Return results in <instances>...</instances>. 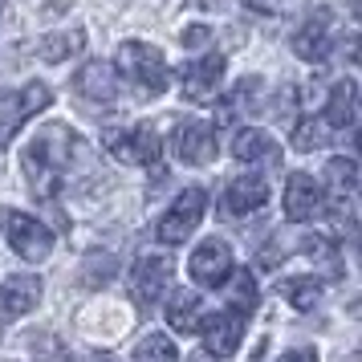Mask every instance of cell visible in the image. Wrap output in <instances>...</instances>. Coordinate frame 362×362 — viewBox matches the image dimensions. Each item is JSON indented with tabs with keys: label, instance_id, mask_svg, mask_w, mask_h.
Instances as JSON below:
<instances>
[{
	"label": "cell",
	"instance_id": "obj_17",
	"mask_svg": "<svg viewBox=\"0 0 362 362\" xmlns=\"http://www.w3.org/2000/svg\"><path fill=\"white\" fill-rule=\"evenodd\" d=\"M204 350L208 354H216V358H228L232 350L240 346V338H245V317L240 313H212V317H204Z\"/></svg>",
	"mask_w": 362,
	"mask_h": 362
},
{
	"label": "cell",
	"instance_id": "obj_29",
	"mask_svg": "<svg viewBox=\"0 0 362 362\" xmlns=\"http://www.w3.org/2000/svg\"><path fill=\"white\" fill-rule=\"evenodd\" d=\"M248 86H252V78H248V82H240L236 86V94H232V98H245V90ZM240 106H245V102H224V118H232L236 115V110H240Z\"/></svg>",
	"mask_w": 362,
	"mask_h": 362
},
{
	"label": "cell",
	"instance_id": "obj_21",
	"mask_svg": "<svg viewBox=\"0 0 362 362\" xmlns=\"http://www.w3.org/2000/svg\"><path fill=\"white\" fill-rule=\"evenodd\" d=\"M334 127H329L322 115H305V118H297L293 122V147L297 151H322V147H329V139H334Z\"/></svg>",
	"mask_w": 362,
	"mask_h": 362
},
{
	"label": "cell",
	"instance_id": "obj_8",
	"mask_svg": "<svg viewBox=\"0 0 362 362\" xmlns=\"http://www.w3.org/2000/svg\"><path fill=\"white\" fill-rule=\"evenodd\" d=\"M167 281H171V261L167 257H139L131 269V301L139 305V313H147L159 305Z\"/></svg>",
	"mask_w": 362,
	"mask_h": 362
},
{
	"label": "cell",
	"instance_id": "obj_4",
	"mask_svg": "<svg viewBox=\"0 0 362 362\" xmlns=\"http://www.w3.org/2000/svg\"><path fill=\"white\" fill-rule=\"evenodd\" d=\"M0 228L8 236V245L17 248V257H25V261H45L53 252V232L29 212L0 208Z\"/></svg>",
	"mask_w": 362,
	"mask_h": 362
},
{
	"label": "cell",
	"instance_id": "obj_26",
	"mask_svg": "<svg viewBox=\"0 0 362 362\" xmlns=\"http://www.w3.org/2000/svg\"><path fill=\"white\" fill-rule=\"evenodd\" d=\"M134 362H180V354H175L171 338H163V334H147L143 342L134 346Z\"/></svg>",
	"mask_w": 362,
	"mask_h": 362
},
{
	"label": "cell",
	"instance_id": "obj_24",
	"mask_svg": "<svg viewBox=\"0 0 362 362\" xmlns=\"http://www.w3.org/2000/svg\"><path fill=\"white\" fill-rule=\"evenodd\" d=\"M305 257H313V264L322 269V273H329V277H342V252H338V245L329 240V236H305Z\"/></svg>",
	"mask_w": 362,
	"mask_h": 362
},
{
	"label": "cell",
	"instance_id": "obj_15",
	"mask_svg": "<svg viewBox=\"0 0 362 362\" xmlns=\"http://www.w3.org/2000/svg\"><path fill=\"white\" fill-rule=\"evenodd\" d=\"M74 90H78V98H86L90 106H115L118 102L115 66H106V62H86V66L74 74Z\"/></svg>",
	"mask_w": 362,
	"mask_h": 362
},
{
	"label": "cell",
	"instance_id": "obj_32",
	"mask_svg": "<svg viewBox=\"0 0 362 362\" xmlns=\"http://www.w3.org/2000/svg\"><path fill=\"white\" fill-rule=\"evenodd\" d=\"M192 362H216V354H208V350H196V354H192Z\"/></svg>",
	"mask_w": 362,
	"mask_h": 362
},
{
	"label": "cell",
	"instance_id": "obj_7",
	"mask_svg": "<svg viewBox=\"0 0 362 362\" xmlns=\"http://www.w3.org/2000/svg\"><path fill=\"white\" fill-rule=\"evenodd\" d=\"M171 151L175 159L187 167H208L216 159V127L212 122H199V118H187L180 122V131L171 134Z\"/></svg>",
	"mask_w": 362,
	"mask_h": 362
},
{
	"label": "cell",
	"instance_id": "obj_23",
	"mask_svg": "<svg viewBox=\"0 0 362 362\" xmlns=\"http://www.w3.org/2000/svg\"><path fill=\"white\" fill-rule=\"evenodd\" d=\"M277 289L293 310H313L322 301V281L317 277H289V281H281Z\"/></svg>",
	"mask_w": 362,
	"mask_h": 362
},
{
	"label": "cell",
	"instance_id": "obj_33",
	"mask_svg": "<svg viewBox=\"0 0 362 362\" xmlns=\"http://www.w3.org/2000/svg\"><path fill=\"white\" fill-rule=\"evenodd\" d=\"M0 13H4V0H0Z\"/></svg>",
	"mask_w": 362,
	"mask_h": 362
},
{
	"label": "cell",
	"instance_id": "obj_2",
	"mask_svg": "<svg viewBox=\"0 0 362 362\" xmlns=\"http://www.w3.org/2000/svg\"><path fill=\"white\" fill-rule=\"evenodd\" d=\"M115 74L127 78L134 90L143 94H163L167 82H171V69H167V57L147 41H122L115 57Z\"/></svg>",
	"mask_w": 362,
	"mask_h": 362
},
{
	"label": "cell",
	"instance_id": "obj_27",
	"mask_svg": "<svg viewBox=\"0 0 362 362\" xmlns=\"http://www.w3.org/2000/svg\"><path fill=\"white\" fill-rule=\"evenodd\" d=\"M208 41H212V29H208V25H192V29H183V45H187V49L208 45Z\"/></svg>",
	"mask_w": 362,
	"mask_h": 362
},
{
	"label": "cell",
	"instance_id": "obj_12",
	"mask_svg": "<svg viewBox=\"0 0 362 362\" xmlns=\"http://www.w3.org/2000/svg\"><path fill=\"white\" fill-rule=\"evenodd\" d=\"M326 212V196H322V187L313 175L305 171H297L285 180V216L293 220V224H310L317 216Z\"/></svg>",
	"mask_w": 362,
	"mask_h": 362
},
{
	"label": "cell",
	"instance_id": "obj_3",
	"mask_svg": "<svg viewBox=\"0 0 362 362\" xmlns=\"http://www.w3.org/2000/svg\"><path fill=\"white\" fill-rule=\"evenodd\" d=\"M102 143L118 163H131V167H159V155H163V143H159L155 127H147V122L115 127V131L102 134Z\"/></svg>",
	"mask_w": 362,
	"mask_h": 362
},
{
	"label": "cell",
	"instance_id": "obj_14",
	"mask_svg": "<svg viewBox=\"0 0 362 362\" xmlns=\"http://www.w3.org/2000/svg\"><path fill=\"white\" fill-rule=\"evenodd\" d=\"M41 301V277L37 273H17L0 285V329L17 322Z\"/></svg>",
	"mask_w": 362,
	"mask_h": 362
},
{
	"label": "cell",
	"instance_id": "obj_25",
	"mask_svg": "<svg viewBox=\"0 0 362 362\" xmlns=\"http://www.w3.org/2000/svg\"><path fill=\"white\" fill-rule=\"evenodd\" d=\"M228 305H236V313H240V317H248V313L257 310V281H252V273H245V269H232Z\"/></svg>",
	"mask_w": 362,
	"mask_h": 362
},
{
	"label": "cell",
	"instance_id": "obj_22",
	"mask_svg": "<svg viewBox=\"0 0 362 362\" xmlns=\"http://www.w3.org/2000/svg\"><path fill=\"white\" fill-rule=\"evenodd\" d=\"M86 45V33L82 29H66V33H49L41 45H37V53H41V62H49V66H62V62H69V57H78Z\"/></svg>",
	"mask_w": 362,
	"mask_h": 362
},
{
	"label": "cell",
	"instance_id": "obj_31",
	"mask_svg": "<svg viewBox=\"0 0 362 362\" xmlns=\"http://www.w3.org/2000/svg\"><path fill=\"white\" fill-rule=\"evenodd\" d=\"M248 4H252L257 13H281V8H285V0H248Z\"/></svg>",
	"mask_w": 362,
	"mask_h": 362
},
{
	"label": "cell",
	"instance_id": "obj_16",
	"mask_svg": "<svg viewBox=\"0 0 362 362\" xmlns=\"http://www.w3.org/2000/svg\"><path fill=\"white\" fill-rule=\"evenodd\" d=\"M326 183H329V204H334V212L342 216V220H350V216H354V196H358V167H354V159H346V155L329 159Z\"/></svg>",
	"mask_w": 362,
	"mask_h": 362
},
{
	"label": "cell",
	"instance_id": "obj_28",
	"mask_svg": "<svg viewBox=\"0 0 362 362\" xmlns=\"http://www.w3.org/2000/svg\"><path fill=\"white\" fill-rule=\"evenodd\" d=\"M277 362H317V350H313V346H297L289 354H281Z\"/></svg>",
	"mask_w": 362,
	"mask_h": 362
},
{
	"label": "cell",
	"instance_id": "obj_18",
	"mask_svg": "<svg viewBox=\"0 0 362 362\" xmlns=\"http://www.w3.org/2000/svg\"><path fill=\"white\" fill-rule=\"evenodd\" d=\"M232 155H236L240 163H264V167H273L281 159V147L273 143V134H269V131L245 127V131H236V139H232Z\"/></svg>",
	"mask_w": 362,
	"mask_h": 362
},
{
	"label": "cell",
	"instance_id": "obj_30",
	"mask_svg": "<svg viewBox=\"0 0 362 362\" xmlns=\"http://www.w3.org/2000/svg\"><path fill=\"white\" fill-rule=\"evenodd\" d=\"M196 8H208V13H228L232 8V0H192Z\"/></svg>",
	"mask_w": 362,
	"mask_h": 362
},
{
	"label": "cell",
	"instance_id": "obj_9",
	"mask_svg": "<svg viewBox=\"0 0 362 362\" xmlns=\"http://www.w3.org/2000/svg\"><path fill=\"white\" fill-rule=\"evenodd\" d=\"M293 53L301 57V62H310V66H322L329 53H334V17H329L326 8L310 13V17L297 25Z\"/></svg>",
	"mask_w": 362,
	"mask_h": 362
},
{
	"label": "cell",
	"instance_id": "obj_10",
	"mask_svg": "<svg viewBox=\"0 0 362 362\" xmlns=\"http://www.w3.org/2000/svg\"><path fill=\"white\" fill-rule=\"evenodd\" d=\"M224 69H228L224 53H204V57H196V62H187L183 74H180L183 98L187 102H212L216 90H220V82H224Z\"/></svg>",
	"mask_w": 362,
	"mask_h": 362
},
{
	"label": "cell",
	"instance_id": "obj_19",
	"mask_svg": "<svg viewBox=\"0 0 362 362\" xmlns=\"http://www.w3.org/2000/svg\"><path fill=\"white\" fill-rule=\"evenodd\" d=\"M334 127V131H350L358 122V86L342 78V82L329 90V102H326V115H322Z\"/></svg>",
	"mask_w": 362,
	"mask_h": 362
},
{
	"label": "cell",
	"instance_id": "obj_11",
	"mask_svg": "<svg viewBox=\"0 0 362 362\" xmlns=\"http://www.w3.org/2000/svg\"><path fill=\"white\" fill-rule=\"evenodd\" d=\"M187 269H192V281H196V285L216 289V285H224V281H228V273H232V248L224 245L220 236H212V240H199V248L192 252Z\"/></svg>",
	"mask_w": 362,
	"mask_h": 362
},
{
	"label": "cell",
	"instance_id": "obj_6",
	"mask_svg": "<svg viewBox=\"0 0 362 362\" xmlns=\"http://www.w3.org/2000/svg\"><path fill=\"white\" fill-rule=\"evenodd\" d=\"M49 102H53V90L45 82H29V86H21L17 94H8L4 106H0V147L13 143V134H17L33 115H41Z\"/></svg>",
	"mask_w": 362,
	"mask_h": 362
},
{
	"label": "cell",
	"instance_id": "obj_13",
	"mask_svg": "<svg viewBox=\"0 0 362 362\" xmlns=\"http://www.w3.org/2000/svg\"><path fill=\"white\" fill-rule=\"evenodd\" d=\"M269 204V183L264 175H240L224 187V199H220V216L224 220H240V216L261 212Z\"/></svg>",
	"mask_w": 362,
	"mask_h": 362
},
{
	"label": "cell",
	"instance_id": "obj_34",
	"mask_svg": "<svg viewBox=\"0 0 362 362\" xmlns=\"http://www.w3.org/2000/svg\"><path fill=\"white\" fill-rule=\"evenodd\" d=\"M346 362H358V358H346Z\"/></svg>",
	"mask_w": 362,
	"mask_h": 362
},
{
	"label": "cell",
	"instance_id": "obj_5",
	"mask_svg": "<svg viewBox=\"0 0 362 362\" xmlns=\"http://www.w3.org/2000/svg\"><path fill=\"white\" fill-rule=\"evenodd\" d=\"M204 208H208V192H204V187H187V192H180V196H175V204L163 212V220H159L155 236H159L167 248L183 245V240L199 228Z\"/></svg>",
	"mask_w": 362,
	"mask_h": 362
},
{
	"label": "cell",
	"instance_id": "obj_20",
	"mask_svg": "<svg viewBox=\"0 0 362 362\" xmlns=\"http://www.w3.org/2000/svg\"><path fill=\"white\" fill-rule=\"evenodd\" d=\"M199 293L192 289H175L171 301H167V326L175 329V334H196L199 329Z\"/></svg>",
	"mask_w": 362,
	"mask_h": 362
},
{
	"label": "cell",
	"instance_id": "obj_1",
	"mask_svg": "<svg viewBox=\"0 0 362 362\" xmlns=\"http://www.w3.org/2000/svg\"><path fill=\"white\" fill-rule=\"evenodd\" d=\"M86 159V143L82 134H74L66 122H49L29 139V147L21 155L25 163V180L33 187V196L41 199H57L66 192L74 167Z\"/></svg>",
	"mask_w": 362,
	"mask_h": 362
}]
</instances>
